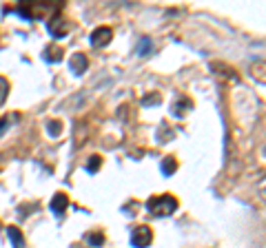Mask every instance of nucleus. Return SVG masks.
Returning <instances> with one entry per match:
<instances>
[{
	"label": "nucleus",
	"instance_id": "obj_2",
	"mask_svg": "<svg viewBox=\"0 0 266 248\" xmlns=\"http://www.w3.org/2000/svg\"><path fill=\"white\" fill-rule=\"evenodd\" d=\"M151 242H153V233H151L149 226H138L131 235V244L136 248H146Z\"/></svg>",
	"mask_w": 266,
	"mask_h": 248
},
{
	"label": "nucleus",
	"instance_id": "obj_16",
	"mask_svg": "<svg viewBox=\"0 0 266 248\" xmlns=\"http://www.w3.org/2000/svg\"><path fill=\"white\" fill-rule=\"evenodd\" d=\"M100 164H102V160L98 158V155H93V158L89 160V164H87V171H89V173H96L98 168H100Z\"/></svg>",
	"mask_w": 266,
	"mask_h": 248
},
{
	"label": "nucleus",
	"instance_id": "obj_10",
	"mask_svg": "<svg viewBox=\"0 0 266 248\" xmlns=\"http://www.w3.org/2000/svg\"><path fill=\"white\" fill-rule=\"evenodd\" d=\"M189 109H191V102H189V100H184V98H182V100H180L178 104L173 106V113L178 115V118H182V115L186 113V111H189Z\"/></svg>",
	"mask_w": 266,
	"mask_h": 248
},
{
	"label": "nucleus",
	"instance_id": "obj_12",
	"mask_svg": "<svg viewBox=\"0 0 266 248\" xmlns=\"http://www.w3.org/2000/svg\"><path fill=\"white\" fill-rule=\"evenodd\" d=\"M140 56L142 58H146V56H151V51H153V44H151V40L149 38H142V42H140Z\"/></svg>",
	"mask_w": 266,
	"mask_h": 248
},
{
	"label": "nucleus",
	"instance_id": "obj_7",
	"mask_svg": "<svg viewBox=\"0 0 266 248\" xmlns=\"http://www.w3.org/2000/svg\"><path fill=\"white\" fill-rule=\"evenodd\" d=\"M7 237L11 239L14 248H24V237H22V233H20L16 226H9V228H7Z\"/></svg>",
	"mask_w": 266,
	"mask_h": 248
},
{
	"label": "nucleus",
	"instance_id": "obj_17",
	"mask_svg": "<svg viewBox=\"0 0 266 248\" xmlns=\"http://www.w3.org/2000/svg\"><path fill=\"white\" fill-rule=\"evenodd\" d=\"M9 129V118H0V135Z\"/></svg>",
	"mask_w": 266,
	"mask_h": 248
},
{
	"label": "nucleus",
	"instance_id": "obj_13",
	"mask_svg": "<svg viewBox=\"0 0 266 248\" xmlns=\"http://www.w3.org/2000/svg\"><path fill=\"white\" fill-rule=\"evenodd\" d=\"M47 131H49V135H51V138H58V135L62 133V124H60V122H49L47 124Z\"/></svg>",
	"mask_w": 266,
	"mask_h": 248
},
{
	"label": "nucleus",
	"instance_id": "obj_5",
	"mask_svg": "<svg viewBox=\"0 0 266 248\" xmlns=\"http://www.w3.org/2000/svg\"><path fill=\"white\" fill-rule=\"evenodd\" d=\"M87 56L84 53H73L71 56V62H69V67H71L73 73H82L84 69H87Z\"/></svg>",
	"mask_w": 266,
	"mask_h": 248
},
{
	"label": "nucleus",
	"instance_id": "obj_6",
	"mask_svg": "<svg viewBox=\"0 0 266 248\" xmlns=\"http://www.w3.org/2000/svg\"><path fill=\"white\" fill-rule=\"evenodd\" d=\"M47 29H49V34H51L53 38H62V36H64V31H67V27H64V22H62V20H60V18H53V20H49Z\"/></svg>",
	"mask_w": 266,
	"mask_h": 248
},
{
	"label": "nucleus",
	"instance_id": "obj_15",
	"mask_svg": "<svg viewBox=\"0 0 266 248\" xmlns=\"http://www.w3.org/2000/svg\"><path fill=\"white\" fill-rule=\"evenodd\" d=\"M7 93H9V82H7L5 78H0V104L5 102Z\"/></svg>",
	"mask_w": 266,
	"mask_h": 248
},
{
	"label": "nucleus",
	"instance_id": "obj_1",
	"mask_svg": "<svg viewBox=\"0 0 266 248\" xmlns=\"http://www.w3.org/2000/svg\"><path fill=\"white\" fill-rule=\"evenodd\" d=\"M146 208L155 217H166V215L178 210V200L173 195H160V197H153V200L146 202Z\"/></svg>",
	"mask_w": 266,
	"mask_h": 248
},
{
	"label": "nucleus",
	"instance_id": "obj_3",
	"mask_svg": "<svg viewBox=\"0 0 266 248\" xmlns=\"http://www.w3.org/2000/svg\"><path fill=\"white\" fill-rule=\"evenodd\" d=\"M113 38V31L109 27H98L91 34V44L93 47H106Z\"/></svg>",
	"mask_w": 266,
	"mask_h": 248
},
{
	"label": "nucleus",
	"instance_id": "obj_11",
	"mask_svg": "<svg viewBox=\"0 0 266 248\" xmlns=\"http://www.w3.org/2000/svg\"><path fill=\"white\" fill-rule=\"evenodd\" d=\"M175 168H178V164H175L173 158L162 160V173H164V175H171V173H175Z\"/></svg>",
	"mask_w": 266,
	"mask_h": 248
},
{
	"label": "nucleus",
	"instance_id": "obj_9",
	"mask_svg": "<svg viewBox=\"0 0 266 248\" xmlns=\"http://www.w3.org/2000/svg\"><path fill=\"white\" fill-rule=\"evenodd\" d=\"M42 58L47 62H58L60 58H62V49L60 47H47L44 49V53H42Z\"/></svg>",
	"mask_w": 266,
	"mask_h": 248
},
{
	"label": "nucleus",
	"instance_id": "obj_4",
	"mask_svg": "<svg viewBox=\"0 0 266 248\" xmlns=\"http://www.w3.org/2000/svg\"><path fill=\"white\" fill-rule=\"evenodd\" d=\"M67 206H69V200H67V195L64 193H56L53 195V200H51V210L56 215H62L64 210H67Z\"/></svg>",
	"mask_w": 266,
	"mask_h": 248
},
{
	"label": "nucleus",
	"instance_id": "obj_8",
	"mask_svg": "<svg viewBox=\"0 0 266 248\" xmlns=\"http://www.w3.org/2000/svg\"><path fill=\"white\" fill-rule=\"evenodd\" d=\"M251 73L255 80L266 82V62H255V64H251Z\"/></svg>",
	"mask_w": 266,
	"mask_h": 248
},
{
	"label": "nucleus",
	"instance_id": "obj_14",
	"mask_svg": "<svg viewBox=\"0 0 266 248\" xmlns=\"http://www.w3.org/2000/svg\"><path fill=\"white\" fill-rule=\"evenodd\" d=\"M87 242L91 244V246H102V244H104V235L102 233H91V235H87Z\"/></svg>",
	"mask_w": 266,
	"mask_h": 248
}]
</instances>
